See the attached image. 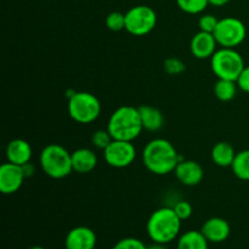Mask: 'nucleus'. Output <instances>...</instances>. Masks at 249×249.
Listing matches in <instances>:
<instances>
[{"label":"nucleus","instance_id":"nucleus-1","mask_svg":"<svg viewBox=\"0 0 249 249\" xmlns=\"http://www.w3.org/2000/svg\"><path fill=\"white\" fill-rule=\"evenodd\" d=\"M181 156L170 141L163 138L151 140L142 151V162L146 169L156 175H167L174 172Z\"/></svg>","mask_w":249,"mask_h":249},{"label":"nucleus","instance_id":"nucleus-2","mask_svg":"<svg viewBox=\"0 0 249 249\" xmlns=\"http://www.w3.org/2000/svg\"><path fill=\"white\" fill-rule=\"evenodd\" d=\"M181 223L182 220L177 215L174 208L163 207L157 209L151 214L146 225L148 237L152 242L168 245L179 236Z\"/></svg>","mask_w":249,"mask_h":249},{"label":"nucleus","instance_id":"nucleus-3","mask_svg":"<svg viewBox=\"0 0 249 249\" xmlns=\"http://www.w3.org/2000/svg\"><path fill=\"white\" fill-rule=\"evenodd\" d=\"M107 130L113 140L133 141L143 130L139 108L133 106H122L109 117Z\"/></svg>","mask_w":249,"mask_h":249},{"label":"nucleus","instance_id":"nucleus-4","mask_svg":"<svg viewBox=\"0 0 249 249\" xmlns=\"http://www.w3.org/2000/svg\"><path fill=\"white\" fill-rule=\"evenodd\" d=\"M40 167L48 177L63 179L73 170L72 153L58 143H50L41 151Z\"/></svg>","mask_w":249,"mask_h":249},{"label":"nucleus","instance_id":"nucleus-5","mask_svg":"<svg viewBox=\"0 0 249 249\" xmlns=\"http://www.w3.org/2000/svg\"><path fill=\"white\" fill-rule=\"evenodd\" d=\"M211 65L218 79H229L235 82H237L243 68L246 67L241 53L231 48H221L216 50L212 56Z\"/></svg>","mask_w":249,"mask_h":249},{"label":"nucleus","instance_id":"nucleus-6","mask_svg":"<svg viewBox=\"0 0 249 249\" xmlns=\"http://www.w3.org/2000/svg\"><path fill=\"white\" fill-rule=\"evenodd\" d=\"M68 113L80 124L92 123L101 113V104L95 95L87 91L74 92L68 99Z\"/></svg>","mask_w":249,"mask_h":249},{"label":"nucleus","instance_id":"nucleus-7","mask_svg":"<svg viewBox=\"0 0 249 249\" xmlns=\"http://www.w3.org/2000/svg\"><path fill=\"white\" fill-rule=\"evenodd\" d=\"M157 24V14L146 5H138L125 14V29L136 36H146L155 29Z\"/></svg>","mask_w":249,"mask_h":249},{"label":"nucleus","instance_id":"nucleus-8","mask_svg":"<svg viewBox=\"0 0 249 249\" xmlns=\"http://www.w3.org/2000/svg\"><path fill=\"white\" fill-rule=\"evenodd\" d=\"M213 34L218 41V45L221 48L235 49L243 43L247 36V29L241 19L235 17H225L219 19L218 27Z\"/></svg>","mask_w":249,"mask_h":249},{"label":"nucleus","instance_id":"nucleus-9","mask_svg":"<svg viewBox=\"0 0 249 249\" xmlns=\"http://www.w3.org/2000/svg\"><path fill=\"white\" fill-rule=\"evenodd\" d=\"M136 150L133 141L113 140L104 150V158L111 167L122 169L126 168L135 160Z\"/></svg>","mask_w":249,"mask_h":249},{"label":"nucleus","instance_id":"nucleus-10","mask_svg":"<svg viewBox=\"0 0 249 249\" xmlns=\"http://www.w3.org/2000/svg\"><path fill=\"white\" fill-rule=\"evenodd\" d=\"M24 175L22 165L4 163L0 167V191L4 195H11L18 191L23 185Z\"/></svg>","mask_w":249,"mask_h":249},{"label":"nucleus","instance_id":"nucleus-11","mask_svg":"<svg viewBox=\"0 0 249 249\" xmlns=\"http://www.w3.org/2000/svg\"><path fill=\"white\" fill-rule=\"evenodd\" d=\"M218 41L213 33L199 31L198 33L195 34L190 43V51L192 56L199 60H206V58H212V56L215 53Z\"/></svg>","mask_w":249,"mask_h":249},{"label":"nucleus","instance_id":"nucleus-12","mask_svg":"<svg viewBox=\"0 0 249 249\" xmlns=\"http://www.w3.org/2000/svg\"><path fill=\"white\" fill-rule=\"evenodd\" d=\"M97 237L88 226H77L67 233L65 240L66 249H95Z\"/></svg>","mask_w":249,"mask_h":249},{"label":"nucleus","instance_id":"nucleus-13","mask_svg":"<svg viewBox=\"0 0 249 249\" xmlns=\"http://www.w3.org/2000/svg\"><path fill=\"white\" fill-rule=\"evenodd\" d=\"M174 173L177 179L185 186H196L203 180L204 177L202 165L195 160H180Z\"/></svg>","mask_w":249,"mask_h":249},{"label":"nucleus","instance_id":"nucleus-14","mask_svg":"<svg viewBox=\"0 0 249 249\" xmlns=\"http://www.w3.org/2000/svg\"><path fill=\"white\" fill-rule=\"evenodd\" d=\"M204 237L211 243H221L230 236L231 229L228 221L223 218H211L202 225L201 229Z\"/></svg>","mask_w":249,"mask_h":249},{"label":"nucleus","instance_id":"nucleus-15","mask_svg":"<svg viewBox=\"0 0 249 249\" xmlns=\"http://www.w3.org/2000/svg\"><path fill=\"white\" fill-rule=\"evenodd\" d=\"M7 162L17 165H24L31 162L32 147L23 139H14L6 146Z\"/></svg>","mask_w":249,"mask_h":249},{"label":"nucleus","instance_id":"nucleus-16","mask_svg":"<svg viewBox=\"0 0 249 249\" xmlns=\"http://www.w3.org/2000/svg\"><path fill=\"white\" fill-rule=\"evenodd\" d=\"M73 170L80 174L92 172L97 165V156L90 148H78L72 152Z\"/></svg>","mask_w":249,"mask_h":249},{"label":"nucleus","instance_id":"nucleus-17","mask_svg":"<svg viewBox=\"0 0 249 249\" xmlns=\"http://www.w3.org/2000/svg\"><path fill=\"white\" fill-rule=\"evenodd\" d=\"M140 112L141 123L145 130L147 131H158L164 125V116L158 108L148 105H141L138 107Z\"/></svg>","mask_w":249,"mask_h":249},{"label":"nucleus","instance_id":"nucleus-18","mask_svg":"<svg viewBox=\"0 0 249 249\" xmlns=\"http://www.w3.org/2000/svg\"><path fill=\"white\" fill-rule=\"evenodd\" d=\"M236 155H237V152L233 148V146L226 141H220L212 150V160L218 167L221 168L231 167L233 160H235Z\"/></svg>","mask_w":249,"mask_h":249},{"label":"nucleus","instance_id":"nucleus-19","mask_svg":"<svg viewBox=\"0 0 249 249\" xmlns=\"http://www.w3.org/2000/svg\"><path fill=\"white\" fill-rule=\"evenodd\" d=\"M208 245L202 231H187L178 240V249H208Z\"/></svg>","mask_w":249,"mask_h":249},{"label":"nucleus","instance_id":"nucleus-20","mask_svg":"<svg viewBox=\"0 0 249 249\" xmlns=\"http://www.w3.org/2000/svg\"><path fill=\"white\" fill-rule=\"evenodd\" d=\"M238 89H240V88H238L237 82H235V80L218 79V82L214 85L215 96L223 102H228L231 101L232 99H235V96L237 95Z\"/></svg>","mask_w":249,"mask_h":249},{"label":"nucleus","instance_id":"nucleus-21","mask_svg":"<svg viewBox=\"0 0 249 249\" xmlns=\"http://www.w3.org/2000/svg\"><path fill=\"white\" fill-rule=\"evenodd\" d=\"M231 168L238 179L242 181H249V150L237 152Z\"/></svg>","mask_w":249,"mask_h":249},{"label":"nucleus","instance_id":"nucleus-22","mask_svg":"<svg viewBox=\"0 0 249 249\" xmlns=\"http://www.w3.org/2000/svg\"><path fill=\"white\" fill-rule=\"evenodd\" d=\"M180 10L190 15H197L203 12L209 5L208 0H177Z\"/></svg>","mask_w":249,"mask_h":249},{"label":"nucleus","instance_id":"nucleus-23","mask_svg":"<svg viewBox=\"0 0 249 249\" xmlns=\"http://www.w3.org/2000/svg\"><path fill=\"white\" fill-rule=\"evenodd\" d=\"M106 26L113 32L125 29V14L121 11H112L106 17Z\"/></svg>","mask_w":249,"mask_h":249},{"label":"nucleus","instance_id":"nucleus-24","mask_svg":"<svg viewBox=\"0 0 249 249\" xmlns=\"http://www.w3.org/2000/svg\"><path fill=\"white\" fill-rule=\"evenodd\" d=\"M113 141V138L108 130H96L91 136V142L99 150L104 151Z\"/></svg>","mask_w":249,"mask_h":249},{"label":"nucleus","instance_id":"nucleus-25","mask_svg":"<svg viewBox=\"0 0 249 249\" xmlns=\"http://www.w3.org/2000/svg\"><path fill=\"white\" fill-rule=\"evenodd\" d=\"M186 70V66L180 58L169 57L164 61V71L169 75H179Z\"/></svg>","mask_w":249,"mask_h":249},{"label":"nucleus","instance_id":"nucleus-26","mask_svg":"<svg viewBox=\"0 0 249 249\" xmlns=\"http://www.w3.org/2000/svg\"><path fill=\"white\" fill-rule=\"evenodd\" d=\"M112 249H148V246L135 237H126L119 240Z\"/></svg>","mask_w":249,"mask_h":249},{"label":"nucleus","instance_id":"nucleus-27","mask_svg":"<svg viewBox=\"0 0 249 249\" xmlns=\"http://www.w3.org/2000/svg\"><path fill=\"white\" fill-rule=\"evenodd\" d=\"M219 19L216 18V16L212 14H204L199 17L198 26L199 29L203 32H208V33H214L215 28L218 27Z\"/></svg>","mask_w":249,"mask_h":249},{"label":"nucleus","instance_id":"nucleus-28","mask_svg":"<svg viewBox=\"0 0 249 249\" xmlns=\"http://www.w3.org/2000/svg\"><path fill=\"white\" fill-rule=\"evenodd\" d=\"M173 208H174L177 215L179 216L182 221L187 220V219L192 215V206L186 201L178 202Z\"/></svg>","mask_w":249,"mask_h":249},{"label":"nucleus","instance_id":"nucleus-29","mask_svg":"<svg viewBox=\"0 0 249 249\" xmlns=\"http://www.w3.org/2000/svg\"><path fill=\"white\" fill-rule=\"evenodd\" d=\"M237 85L242 91L249 94V66H246L243 68L242 73H241L237 79Z\"/></svg>","mask_w":249,"mask_h":249},{"label":"nucleus","instance_id":"nucleus-30","mask_svg":"<svg viewBox=\"0 0 249 249\" xmlns=\"http://www.w3.org/2000/svg\"><path fill=\"white\" fill-rule=\"evenodd\" d=\"M22 168H23V172H24V175H26V178L32 177V175L34 174V172H36V167H34L31 162L22 165Z\"/></svg>","mask_w":249,"mask_h":249},{"label":"nucleus","instance_id":"nucleus-31","mask_svg":"<svg viewBox=\"0 0 249 249\" xmlns=\"http://www.w3.org/2000/svg\"><path fill=\"white\" fill-rule=\"evenodd\" d=\"M209 1V5H213V6H224V5L228 4L230 0H208Z\"/></svg>","mask_w":249,"mask_h":249},{"label":"nucleus","instance_id":"nucleus-32","mask_svg":"<svg viewBox=\"0 0 249 249\" xmlns=\"http://www.w3.org/2000/svg\"><path fill=\"white\" fill-rule=\"evenodd\" d=\"M148 249H168V247H167V245H163V243L153 242L152 245L148 246Z\"/></svg>","mask_w":249,"mask_h":249},{"label":"nucleus","instance_id":"nucleus-33","mask_svg":"<svg viewBox=\"0 0 249 249\" xmlns=\"http://www.w3.org/2000/svg\"><path fill=\"white\" fill-rule=\"evenodd\" d=\"M28 249H45L44 247H41V246H33V247L28 248Z\"/></svg>","mask_w":249,"mask_h":249}]
</instances>
